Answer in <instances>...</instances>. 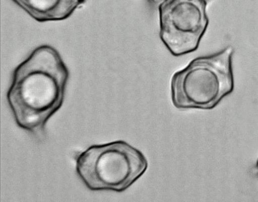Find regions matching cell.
<instances>
[{
    "label": "cell",
    "instance_id": "6da1fadb",
    "mask_svg": "<svg viewBox=\"0 0 258 202\" xmlns=\"http://www.w3.org/2000/svg\"><path fill=\"white\" fill-rule=\"evenodd\" d=\"M69 77L60 54L50 45L34 50L15 68L7 98L16 123L36 137L63 105Z\"/></svg>",
    "mask_w": 258,
    "mask_h": 202
},
{
    "label": "cell",
    "instance_id": "7a4b0ae2",
    "mask_svg": "<svg viewBox=\"0 0 258 202\" xmlns=\"http://www.w3.org/2000/svg\"><path fill=\"white\" fill-rule=\"evenodd\" d=\"M234 49L197 57L177 71L170 83L172 104L177 109L212 110L234 91Z\"/></svg>",
    "mask_w": 258,
    "mask_h": 202
},
{
    "label": "cell",
    "instance_id": "3957f363",
    "mask_svg": "<svg viewBox=\"0 0 258 202\" xmlns=\"http://www.w3.org/2000/svg\"><path fill=\"white\" fill-rule=\"evenodd\" d=\"M147 168L144 154L123 141L90 146L77 159L78 176L94 191H125Z\"/></svg>",
    "mask_w": 258,
    "mask_h": 202
},
{
    "label": "cell",
    "instance_id": "277c9868",
    "mask_svg": "<svg viewBox=\"0 0 258 202\" xmlns=\"http://www.w3.org/2000/svg\"><path fill=\"white\" fill-rule=\"evenodd\" d=\"M207 0H164L159 5L161 41L174 56L195 52L209 25Z\"/></svg>",
    "mask_w": 258,
    "mask_h": 202
},
{
    "label": "cell",
    "instance_id": "5b68a950",
    "mask_svg": "<svg viewBox=\"0 0 258 202\" xmlns=\"http://www.w3.org/2000/svg\"><path fill=\"white\" fill-rule=\"evenodd\" d=\"M38 22L68 19L86 0H12Z\"/></svg>",
    "mask_w": 258,
    "mask_h": 202
},
{
    "label": "cell",
    "instance_id": "8992f818",
    "mask_svg": "<svg viewBox=\"0 0 258 202\" xmlns=\"http://www.w3.org/2000/svg\"><path fill=\"white\" fill-rule=\"evenodd\" d=\"M149 2H151V3H153L154 5H160L162 3L164 0H149Z\"/></svg>",
    "mask_w": 258,
    "mask_h": 202
},
{
    "label": "cell",
    "instance_id": "52a82bcc",
    "mask_svg": "<svg viewBox=\"0 0 258 202\" xmlns=\"http://www.w3.org/2000/svg\"><path fill=\"white\" fill-rule=\"evenodd\" d=\"M255 171H256V173L258 174V159L257 160L256 164H255Z\"/></svg>",
    "mask_w": 258,
    "mask_h": 202
}]
</instances>
